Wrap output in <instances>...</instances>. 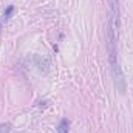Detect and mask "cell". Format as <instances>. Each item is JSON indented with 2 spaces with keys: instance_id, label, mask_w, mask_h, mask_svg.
Instances as JSON below:
<instances>
[{
  "instance_id": "obj_2",
  "label": "cell",
  "mask_w": 133,
  "mask_h": 133,
  "mask_svg": "<svg viewBox=\"0 0 133 133\" xmlns=\"http://www.w3.org/2000/svg\"><path fill=\"white\" fill-rule=\"evenodd\" d=\"M9 132H11L9 124H0V133H9Z\"/></svg>"
},
{
  "instance_id": "obj_1",
  "label": "cell",
  "mask_w": 133,
  "mask_h": 133,
  "mask_svg": "<svg viewBox=\"0 0 133 133\" xmlns=\"http://www.w3.org/2000/svg\"><path fill=\"white\" fill-rule=\"evenodd\" d=\"M68 127H70V122L66 119H62L61 124H59V129H57V133H68Z\"/></svg>"
},
{
  "instance_id": "obj_3",
  "label": "cell",
  "mask_w": 133,
  "mask_h": 133,
  "mask_svg": "<svg viewBox=\"0 0 133 133\" xmlns=\"http://www.w3.org/2000/svg\"><path fill=\"white\" fill-rule=\"evenodd\" d=\"M12 11H14V8H12V6H8V9L5 11L3 17H5V19H9V16H11V12H12Z\"/></svg>"
}]
</instances>
